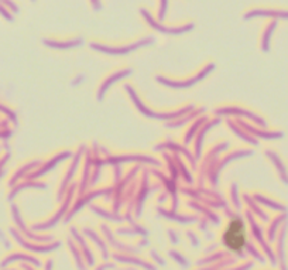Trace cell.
Listing matches in <instances>:
<instances>
[{
  "label": "cell",
  "instance_id": "cell-1",
  "mask_svg": "<svg viewBox=\"0 0 288 270\" xmlns=\"http://www.w3.org/2000/svg\"><path fill=\"white\" fill-rule=\"evenodd\" d=\"M223 242L226 247L232 252H240L246 245V226L239 218L232 219L225 234H223Z\"/></svg>",
  "mask_w": 288,
  "mask_h": 270
}]
</instances>
